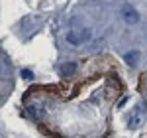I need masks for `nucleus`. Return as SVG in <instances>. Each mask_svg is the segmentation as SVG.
<instances>
[{"label": "nucleus", "instance_id": "1", "mask_svg": "<svg viewBox=\"0 0 147 138\" xmlns=\"http://www.w3.org/2000/svg\"><path fill=\"white\" fill-rule=\"evenodd\" d=\"M90 36L92 32L88 28H75V30L67 32V42L71 46H82V44H86L90 40Z\"/></svg>", "mask_w": 147, "mask_h": 138}, {"label": "nucleus", "instance_id": "2", "mask_svg": "<svg viewBox=\"0 0 147 138\" xmlns=\"http://www.w3.org/2000/svg\"><path fill=\"white\" fill-rule=\"evenodd\" d=\"M122 18H124L125 24L134 26V24L139 22V12H137L131 4H124V6H122Z\"/></svg>", "mask_w": 147, "mask_h": 138}, {"label": "nucleus", "instance_id": "3", "mask_svg": "<svg viewBox=\"0 0 147 138\" xmlns=\"http://www.w3.org/2000/svg\"><path fill=\"white\" fill-rule=\"evenodd\" d=\"M61 75H65V77H71V75H75L77 73V61H65V63H61Z\"/></svg>", "mask_w": 147, "mask_h": 138}, {"label": "nucleus", "instance_id": "4", "mask_svg": "<svg viewBox=\"0 0 147 138\" xmlns=\"http://www.w3.org/2000/svg\"><path fill=\"white\" fill-rule=\"evenodd\" d=\"M139 57H141V53L137 51V49H134V51H127V53H124V61L129 65V67H134L137 61H139Z\"/></svg>", "mask_w": 147, "mask_h": 138}, {"label": "nucleus", "instance_id": "5", "mask_svg": "<svg viewBox=\"0 0 147 138\" xmlns=\"http://www.w3.org/2000/svg\"><path fill=\"white\" fill-rule=\"evenodd\" d=\"M139 124H141V115H139V111H136L129 116V128H137Z\"/></svg>", "mask_w": 147, "mask_h": 138}, {"label": "nucleus", "instance_id": "6", "mask_svg": "<svg viewBox=\"0 0 147 138\" xmlns=\"http://www.w3.org/2000/svg\"><path fill=\"white\" fill-rule=\"evenodd\" d=\"M22 77H24V79H28V81H32V79H34L32 69H22Z\"/></svg>", "mask_w": 147, "mask_h": 138}, {"label": "nucleus", "instance_id": "7", "mask_svg": "<svg viewBox=\"0 0 147 138\" xmlns=\"http://www.w3.org/2000/svg\"><path fill=\"white\" fill-rule=\"evenodd\" d=\"M0 99H2V95H0Z\"/></svg>", "mask_w": 147, "mask_h": 138}]
</instances>
